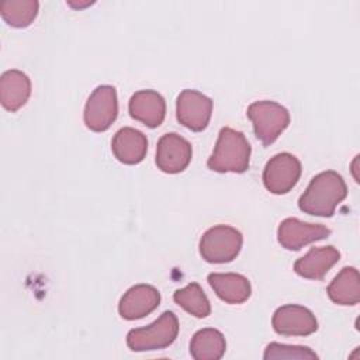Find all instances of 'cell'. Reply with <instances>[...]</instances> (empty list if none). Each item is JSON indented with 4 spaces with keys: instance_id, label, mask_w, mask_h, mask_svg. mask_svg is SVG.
Masks as SVG:
<instances>
[{
    "instance_id": "277c9868",
    "label": "cell",
    "mask_w": 360,
    "mask_h": 360,
    "mask_svg": "<svg viewBox=\"0 0 360 360\" xmlns=\"http://www.w3.org/2000/svg\"><path fill=\"white\" fill-rule=\"evenodd\" d=\"M253 124L256 138L263 145H271L290 124V112L276 101L262 100L252 103L246 110Z\"/></svg>"
},
{
    "instance_id": "5bb4252c",
    "label": "cell",
    "mask_w": 360,
    "mask_h": 360,
    "mask_svg": "<svg viewBox=\"0 0 360 360\" xmlns=\"http://www.w3.org/2000/svg\"><path fill=\"white\" fill-rule=\"evenodd\" d=\"M339 259L340 252L335 246L311 248L307 255L294 263V270L304 278L322 280Z\"/></svg>"
},
{
    "instance_id": "7402d4cb",
    "label": "cell",
    "mask_w": 360,
    "mask_h": 360,
    "mask_svg": "<svg viewBox=\"0 0 360 360\" xmlns=\"http://www.w3.org/2000/svg\"><path fill=\"white\" fill-rule=\"evenodd\" d=\"M263 357L266 360L269 359H300V360H305V359H318V354L315 352H312L309 347L307 346H292V345H281V343H270L267 345Z\"/></svg>"
},
{
    "instance_id": "9a60e30c",
    "label": "cell",
    "mask_w": 360,
    "mask_h": 360,
    "mask_svg": "<svg viewBox=\"0 0 360 360\" xmlns=\"http://www.w3.org/2000/svg\"><path fill=\"white\" fill-rule=\"evenodd\" d=\"M111 150L121 163L136 165L146 156L148 139L141 131L124 127L115 132L111 141Z\"/></svg>"
},
{
    "instance_id": "ffe728a7",
    "label": "cell",
    "mask_w": 360,
    "mask_h": 360,
    "mask_svg": "<svg viewBox=\"0 0 360 360\" xmlns=\"http://www.w3.org/2000/svg\"><path fill=\"white\" fill-rule=\"evenodd\" d=\"M173 300L195 318H207L211 314V304L198 283H190L184 288L176 290Z\"/></svg>"
},
{
    "instance_id": "6da1fadb",
    "label": "cell",
    "mask_w": 360,
    "mask_h": 360,
    "mask_svg": "<svg viewBox=\"0 0 360 360\" xmlns=\"http://www.w3.org/2000/svg\"><path fill=\"white\" fill-rule=\"evenodd\" d=\"M346 195L347 186L343 177L335 170H326L311 180L298 200V207L305 214L329 218Z\"/></svg>"
},
{
    "instance_id": "e0dca14e",
    "label": "cell",
    "mask_w": 360,
    "mask_h": 360,
    "mask_svg": "<svg viewBox=\"0 0 360 360\" xmlns=\"http://www.w3.org/2000/svg\"><path fill=\"white\" fill-rule=\"evenodd\" d=\"M207 280L218 298L228 304H242L252 294L250 281L238 273H211Z\"/></svg>"
},
{
    "instance_id": "9c48e42d",
    "label": "cell",
    "mask_w": 360,
    "mask_h": 360,
    "mask_svg": "<svg viewBox=\"0 0 360 360\" xmlns=\"http://www.w3.org/2000/svg\"><path fill=\"white\" fill-rule=\"evenodd\" d=\"M191 143L176 132L165 134L156 146V166L167 173L176 174L183 172L191 162Z\"/></svg>"
},
{
    "instance_id": "8fae6325",
    "label": "cell",
    "mask_w": 360,
    "mask_h": 360,
    "mask_svg": "<svg viewBox=\"0 0 360 360\" xmlns=\"http://www.w3.org/2000/svg\"><path fill=\"white\" fill-rule=\"evenodd\" d=\"M330 235V229L322 224H309L298 218H285L277 228V240L287 250H300L308 243L322 240Z\"/></svg>"
},
{
    "instance_id": "ba28073f",
    "label": "cell",
    "mask_w": 360,
    "mask_h": 360,
    "mask_svg": "<svg viewBox=\"0 0 360 360\" xmlns=\"http://www.w3.org/2000/svg\"><path fill=\"white\" fill-rule=\"evenodd\" d=\"M212 114V100L205 94L186 89L176 101L177 121L194 132H201L207 128Z\"/></svg>"
},
{
    "instance_id": "7c38bea8",
    "label": "cell",
    "mask_w": 360,
    "mask_h": 360,
    "mask_svg": "<svg viewBox=\"0 0 360 360\" xmlns=\"http://www.w3.org/2000/svg\"><path fill=\"white\" fill-rule=\"evenodd\" d=\"M160 304V292L149 284H136L125 291L118 304L121 318L127 321L141 319L153 312Z\"/></svg>"
},
{
    "instance_id": "7a4b0ae2",
    "label": "cell",
    "mask_w": 360,
    "mask_h": 360,
    "mask_svg": "<svg viewBox=\"0 0 360 360\" xmlns=\"http://www.w3.org/2000/svg\"><path fill=\"white\" fill-rule=\"evenodd\" d=\"M250 152V145L243 132L224 127L218 134L214 152L207 166L218 173H243L249 167Z\"/></svg>"
},
{
    "instance_id": "2e32d148",
    "label": "cell",
    "mask_w": 360,
    "mask_h": 360,
    "mask_svg": "<svg viewBox=\"0 0 360 360\" xmlns=\"http://www.w3.org/2000/svg\"><path fill=\"white\" fill-rule=\"evenodd\" d=\"M31 96L30 77L17 69L6 70L0 77V101L7 111H17Z\"/></svg>"
},
{
    "instance_id": "52a82bcc",
    "label": "cell",
    "mask_w": 360,
    "mask_h": 360,
    "mask_svg": "<svg viewBox=\"0 0 360 360\" xmlns=\"http://www.w3.org/2000/svg\"><path fill=\"white\" fill-rule=\"evenodd\" d=\"M301 162L297 156L281 152L274 155L264 166L263 184L273 194H287L301 177Z\"/></svg>"
},
{
    "instance_id": "3957f363",
    "label": "cell",
    "mask_w": 360,
    "mask_h": 360,
    "mask_svg": "<svg viewBox=\"0 0 360 360\" xmlns=\"http://www.w3.org/2000/svg\"><path fill=\"white\" fill-rule=\"evenodd\" d=\"M179 333V319L172 311H165L153 323L131 329L127 345L134 352L160 350L170 346Z\"/></svg>"
},
{
    "instance_id": "44dd1931",
    "label": "cell",
    "mask_w": 360,
    "mask_h": 360,
    "mask_svg": "<svg viewBox=\"0 0 360 360\" xmlns=\"http://www.w3.org/2000/svg\"><path fill=\"white\" fill-rule=\"evenodd\" d=\"M38 8L37 0H6L0 4V14L8 25L24 28L35 20Z\"/></svg>"
},
{
    "instance_id": "d6986e66",
    "label": "cell",
    "mask_w": 360,
    "mask_h": 360,
    "mask_svg": "<svg viewBox=\"0 0 360 360\" xmlns=\"http://www.w3.org/2000/svg\"><path fill=\"white\" fill-rule=\"evenodd\" d=\"M225 338L214 328L200 329L190 342V354L195 360H219L225 354Z\"/></svg>"
},
{
    "instance_id": "5b68a950",
    "label": "cell",
    "mask_w": 360,
    "mask_h": 360,
    "mask_svg": "<svg viewBox=\"0 0 360 360\" xmlns=\"http://www.w3.org/2000/svg\"><path fill=\"white\" fill-rule=\"evenodd\" d=\"M242 233L229 225H215L200 239V255L208 263H229L242 249Z\"/></svg>"
},
{
    "instance_id": "30bf717a",
    "label": "cell",
    "mask_w": 360,
    "mask_h": 360,
    "mask_svg": "<svg viewBox=\"0 0 360 360\" xmlns=\"http://www.w3.org/2000/svg\"><path fill=\"white\" fill-rule=\"evenodd\" d=\"M273 329L283 336H308L318 329L315 315L302 305L287 304L276 309L271 319Z\"/></svg>"
},
{
    "instance_id": "4fadbf2b",
    "label": "cell",
    "mask_w": 360,
    "mask_h": 360,
    "mask_svg": "<svg viewBox=\"0 0 360 360\" xmlns=\"http://www.w3.org/2000/svg\"><path fill=\"white\" fill-rule=\"evenodd\" d=\"M129 115L149 128L159 127L166 117V101L155 90H139L128 104Z\"/></svg>"
},
{
    "instance_id": "8992f818",
    "label": "cell",
    "mask_w": 360,
    "mask_h": 360,
    "mask_svg": "<svg viewBox=\"0 0 360 360\" xmlns=\"http://www.w3.org/2000/svg\"><path fill=\"white\" fill-rule=\"evenodd\" d=\"M118 115L117 90L112 86L103 84L93 90L86 101L83 120L89 129L94 132L107 131Z\"/></svg>"
},
{
    "instance_id": "ac0fdd59",
    "label": "cell",
    "mask_w": 360,
    "mask_h": 360,
    "mask_svg": "<svg viewBox=\"0 0 360 360\" xmlns=\"http://www.w3.org/2000/svg\"><path fill=\"white\" fill-rule=\"evenodd\" d=\"M329 298L339 305H356L360 301V277L356 267H343L328 285Z\"/></svg>"
}]
</instances>
